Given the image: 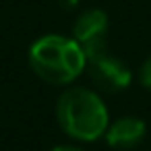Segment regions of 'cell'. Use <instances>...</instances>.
Here are the masks:
<instances>
[{"label": "cell", "mask_w": 151, "mask_h": 151, "mask_svg": "<svg viewBox=\"0 0 151 151\" xmlns=\"http://www.w3.org/2000/svg\"><path fill=\"white\" fill-rule=\"evenodd\" d=\"M108 27H110V21L101 9H89L77 17L73 25V40L83 48L87 60L108 52L106 48Z\"/></svg>", "instance_id": "3"}, {"label": "cell", "mask_w": 151, "mask_h": 151, "mask_svg": "<svg viewBox=\"0 0 151 151\" xmlns=\"http://www.w3.org/2000/svg\"><path fill=\"white\" fill-rule=\"evenodd\" d=\"M87 70L93 85L106 93H120L132 83V70L118 56L104 52L87 60Z\"/></svg>", "instance_id": "4"}, {"label": "cell", "mask_w": 151, "mask_h": 151, "mask_svg": "<svg viewBox=\"0 0 151 151\" xmlns=\"http://www.w3.org/2000/svg\"><path fill=\"white\" fill-rule=\"evenodd\" d=\"M29 66L42 81L62 87L85 73L87 56L73 37L48 33L29 48Z\"/></svg>", "instance_id": "2"}, {"label": "cell", "mask_w": 151, "mask_h": 151, "mask_svg": "<svg viewBox=\"0 0 151 151\" xmlns=\"http://www.w3.org/2000/svg\"><path fill=\"white\" fill-rule=\"evenodd\" d=\"M56 120L66 137L79 143H93L106 134L110 114L97 91L68 87L56 101Z\"/></svg>", "instance_id": "1"}, {"label": "cell", "mask_w": 151, "mask_h": 151, "mask_svg": "<svg viewBox=\"0 0 151 151\" xmlns=\"http://www.w3.org/2000/svg\"><path fill=\"white\" fill-rule=\"evenodd\" d=\"M139 83L147 89V91H151V56L141 64V68H139Z\"/></svg>", "instance_id": "6"}, {"label": "cell", "mask_w": 151, "mask_h": 151, "mask_svg": "<svg viewBox=\"0 0 151 151\" xmlns=\"http://www.w3.org/2000/svg\"><path fill=\"white\" fill-rule=\"evenodd\" d=\"M145 134H147L145 120L137 116H120L108 124L104 139L112 149H132L143 143Z\"/></svg>", "instance_id": "5"}, {"label": "cell", "mask_w": 151, "mask_h": 151, "mask_svg": "<svg viewBox=\"0 0 151 151\" xmlns=\"http://www.w3.org/2000/svg\"><path fill=\"white\" fill-rule=\"evenodd\" d=\"M52 151H85V149L79 145H56Z\"/></svg>", "instance_id": "7"}]
</instances>
